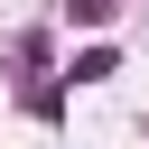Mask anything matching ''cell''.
I'll list each match as a JSON object with an SVG mask.
<instances>
[{
  "mask_svg": "<svg viewBox=\"0 0 149 149\" xmlns=\"http://www.w3.org/2000/svg\"><path fill=\"white\" fill-rule=\"evenodd\" d=\"M65 9H74L84 28H102V19H112V0H65Z\"/></svg>",
  "mask_w": 149,
  "mask_h": 149,
  "instance_id": "6da1fadb",
  "label": "cell"
}]
</instances>
